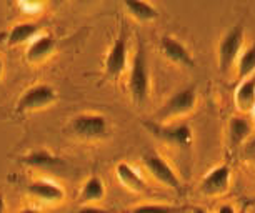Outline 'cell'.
<instances>
[{"instance_id":"obj_17","label":"cell","mask_w":255,"mask_h":213,"mask_svg":"<svg viewBox=\"0 0 255 213\" xmlns=\"http://www.w3.org/2000/svg\"><path fill=\"white\" fill-rule=\"evenodd\" d=\"M105 195H107V188H105V182L102 180V177L90 175L82 183L79 198L84 205H97L99 202L104 200Z\"/></svg>"},{"instance_id":"obj_9","label":"cell","mask_w":255,"mask_h":213,"mask_svg":"<svg viewBox=\"0 0 255 213\" xmlns=\"http://www.w3.org/2000/svg\"><path fill=\"white\" fill-rule=\"evenodd\" d=\"M158 50L168 62H172L174 65L184 67V69H194L195 59L187 48L184 42H180L179 38L172 35H163L158 42Z\"/></svg>"},{"instance_id":"obj_24","label":"cell","mask_w":255,"mask_h":213,"mask_svg":"<svg viewBox=\"0 0 255 213\" xmlns=\"http://www.w3.org/2000/svg\"><path fill=\"white\" fill-rule=\"evenodd\" d=\"M217 213H237V210L232 205H229V203H224V205L217 208Z\"/></svg>"},{"instance_id":"obj_18","label":"cell","mask_w":255,"mask_h":213,"mask_svg":"<svg viewBox=\"0 0 255 213\" xmlns=\"http://www.w3.org/2000/svg\"><path fill=\"white\" fill-rule=\"evenodd\" d=\"M252 133V123L245 117H232L227 125V137L230 148L240 147Z\"/></svg>"},{"instance_id":"obj_21","label":"cell","mask_w":255,"mask_h":213,"mask_svg":"<svg viewBox=\"0 0 255 213\" xmlns=\"http://www.w3.org/2000/svg\"><path fill=\"white\" fill-rule=\"evenodd\" d=\"M180 208L174 205H163V203H143L133 207L130 213H179Z\"/></svg>"},{"instance_id":"obj_27","label":"cell","mask_w":255,"mask_h":213,"mask_svg":"<svg viewBox=\"0 0 255 213\" xmlns=\"http://www.w3.org/2000/svg\"><path fill=\"white\" fill-rule=\"evenodd\" d=\"M3 70H5V64H3V59L0 57V79L3 77Z\"/></svg>"},{"instance_id":"obj_4","label":"cell","mask_w":255,"mask_h":213,"mask_svg":"<svg viewBox=\"0 0 255 213\" xmlns=\"http://www.w3.org/2000/svg\"><path fill=\"white\" fill-rule=\"evenodd\" d=\"M143 127H145L153 137L160 140V142L170 145V147H175V148H182V150L189 148L192 142H194L192 128L187 123H182V122L157 123V122H153V120H145Z\"/></svg>"},{"instance_id":"obj_11","label":"cell","mask_w":255,"mask_h":213,"mask_svg":"<svg viewBox=\"0 0 255 213\" xmlns=\"http://www.w3.org/2000/svg\"><path fill=\"white\" fill-rule=\"evenodd\" d=\"M57 50V40L52 33H40L27 45L25 60L30 65H40L50 59Z\"/></svg>"},{"instance_id":"obj_28","label":"cell","mask_w":255,"mask_h":213,"mask_svg":"<svg viewBox=\"0 0 255 213\" xmlns=\"http://www.w3.org/2000/svg\"><path fill=\"white\" fill-rule=\"evenodd\" d=\"M192 213H207L204 208H200V207H194L192 208Z\"/></svg>"},{"instance_id":"obj_13","label":"cell","mask_w":255,"mask_h":213,"mask_svg":"<svg viewBox=\"0 0 255 213\" xmlns=\"http://www.w3.org/2000/svg\"><path fill=\"white\" fill-rule=\"evenodd\" d=\"M20 162L23 165L37 168V170H45V172H55L62 170L65 167V162L60 157H57L55 153H52L47 148H37L32 152L25 153L20 158Z\"/></svg>"},{"instance_id":"obj_3","label":"cell","mask_w":255,"mask_h":213,"mask_svg":"<svg viewBox=\"0 0 255 213\" xmlns=\"http://www.w3.org/2000/svg\"><path fill=\"white\" fill-rule=\"evenodd\" d=\"M109 120L102 113H79L67 125V132L82 140H102L109 135Z\"/></svg>"},{"instance_id":"obj_22","label":"cell","mask_w":255,"mask_h":213,"mask_svg":"<svg viewBox=\"0 0 255 213\" xmlns=\"http://www.w3.org/2000/svg\"><path fill=\"white\" fill-rule=\"evenodd\" d=\"M17 7H20L25 13H38L45 7V2H35V0L27 2V0H23V2H17Z\"/></svg>"},{"instance_id":"obj_8","label":"cell","mask_w":255,"mask_h":213,"mask_svg":"<svg viewBox=\"0 0 255 213\" xmlns=\"http://www.w3.org/2000/svg\"><path fill=\"white\" fill-rule=\"evenodd\" d=\"M142 163H143V168L148 172V175L157 183H160L162 187H167V188H170V190H180L182 188V182L179 175L175 173L170 163L163 157H160L158 153L155 152L143 153Z\"/></svg>"},{"instance_id":"obj_23","label":"cell","mask_w":255,"mask_h":213,"mask_svg":"<svg viewBox=\"0 0 255 213\" xmlns=\"http://www.w3.org/2000/svg\"><path fill=\"white\" fill-rule=\"evenodd\" d=\"M77 213H110V212L99 205H82L79 210H77Z\"/></svg>"},{"instance_id":"obj_20","label":"cell","mask_w":255,"mask_h":213,"mask_svg":"<svg viewBox=\"0 0 255 213\" xmlns=\"http://www.w3.org/2000/svg\"><path fill=\"white\" fill-rule=\"evenodd\" d=\"M237 79L245 80L255 74V43L249 45L237 59Z\"/></svg>"},{"instance_id":"obj_19","label":"cell","mask_w":255,"mask_h":213,"mask_svg":"<svg viewBox=\"0 0 255 213\" xmlns=\"http://www.w3.org/2000/svg\"><path fill=\"white\" fill-rule=\"evenodd\" d=\"M124 8L135 22L140 23H148L157 20L158 12L157 8L148 2H142V0H128L124 3Z\"/></svg>"},{"instance_id":"obj_6","label":"cell","mask_w":255,"mask_h":213,"mask_svg":"<svg viewBox=\"0 0 255 213\" xmlns=\"http://www.w3.org/2000/svg\"><path fill=\"white\" fill-rule=\"evenodd\" d=\"M57 90L50 84H35L23 92L17 102L18 113H30L44 110L57 102Z\"/></svg>"},{"instance_id":"obj_1","label":"cell","mask_w":255,"mask_h":213,"mask_svg":"<svg viewBox=\"0 0 255 213\" xmlns=\"http://www.w3.org/2000/svg\"><path fill=\"white\" fill-rule=\"evenodd\" d=\"M127 89L132 102L137 105H143L150 95V70H148L147 52L143 45L137 47L135 55L132 59L130 69H128Z\"/></svg>"},{"instance_id":"obj_10","label":"cell","mask_w":255,"mask_h":213,"mask_svg":"<svg viewBox=\"0 0 255 213\" xmlns=\"http://www.w3.org/2000/svg\"><path fill=\"white\" fill-rule=\"evenodd\" d=\"M230 178H232V172H230L229 165H219L207 173L199 183V192L205 197H220L229 190Z\"/></svg>"},{"instance_id":"obj_12","label":"cell","mask_w":255,"mask_h":213,"mask_svg":"<svg viewBox=\"0 0 255 213\" xmlns=\"http://www.w3.org/2000/svg\"><path fill=\"white\" fill-rule=\"evenodd\" d=\"M27 193L32 198L44 202V203H60L65 200V190L59 183L47 180V178H38L27 185Z\"/></svg>"},{"instance_id":"obj_16","label":"cell","mask_w":255,"mask_h":213,"mask_svg":"<svg viewBox=\"0 0 255 213\" xmlns=\"http://www.w3.org/2000/svg\"><path fill=\"white\" fill-rule=\"evenodd\" d=\"M234 104L239 112L252 113L255 108V75L245 80H240L234 94Z\"/></svg>"},{"instance_id":"obj_5","label":"cell","mask_w":255,"mask_h":213,"mask_svg":"<svg viewBox=\"0 0 255 213\" xmlns=\"http://www.w3.org/2000/svg\"><path fill=\"white\" fill-rule=\"evenodd\" d=\"M244 38H245V32L240 23L230 27L222 35V38H220L217 45V67L220 74L227 75L232 70L234 64L237 62L240 52H242Z\"/></svg>"},{"instance_id":"obj_15","label":"cell","mask_w":255,"mask_h":213,"mask_svg":"<svg viewBox=\"0 0 255 213\" xmlns=\"http://www.w3.org/2000/svg\"><path fill=\"white\" fill-rule=\"evenodd\" d=\"M115 175H117V180L122 183L127 190H130L133 193H143L147 190V183L143 180L142 173L138 172L135 167H132L130 163L119 162L117 165H115Z\"/></svg>"},{"instance_id":"obj_7","label":"cell","mask_w":255,"mask_h":213,"mask_svg":"<svg viewBox=\"0 0 255 213\" xmlns=\"http://www.w3.org/2000/svg\"><path fill=\"white\" fill-rule=\"evenodd\" d=\"M128 67V35L127 30L122 28L119 37L110 45L107 55H105L104 70L105 77L110 80H117L124 75Z\"/></svg>"},{"instance_id":"obj_2","label":"cell","mask_w":255,"mask_h":213,"mask_svg":"<svg viewBox=\"0 0 255 213\" xmlns=\"http://www.w3.org/2000/svg\"><path fill=\"white\" fill-rule=\"evenodd\" d=\"M195 106H197V89L195 87H184V89L177 90L174 95L168 97L165 104L157 110V113L150 120L157 123L179 122L180 118H184L189 113L194 112Z\"/></svg>"},{"instance_id":"obj_29","label":"cell","mask_w":255,"mask_h":213,"mask_svg":"<svg viewBox=\"0 0 255 213\" xmlns=\"http://www.w3.org/2000/svg\"><path fill=\"white\" fill-rule=\"evenodd\" d=\"M252 123L255 125V108H254V112H252Z\"/></svg>"},{"instance_id":"obj_26","label":"cell","mask_w":255,"mask_h":213,"mask_svg":"<svg viewBox=\"0 0 255 213\" xmlns=\"http://www.w3.org/2000/svg\"><path fill=\"white\" fill-rule=\"evenodd\" d=\"M5 198H3V195H2V193H0V213H3V212H5Z\"/></svg>"},{"instance_id":"obj_14","label":"cell","mask_w":255,"mask_h":213,"mask_svg":"<svg viewBox=\"0 0 255 213\" xmlns=\"http://www.w3.org/2000/svg\"><path fill=\"white\" fill-rule=\"evenodd\" d=\"M42 33V27L38 25L37 22H17L15 25H12L8 28L7 35H5V42L7 45L10 47H17V45H23V43H30L33 38L38 37Z\"/></svg>"},{"instance_id":"obj_25","label":"cell","mask_w":255,"mask_h":213,"mask_svg":"<svg viewBox=\"0 0 255 213\" xmlns=\"http://www.w3.org/2000/svg\"><path fill=\"white\" fill-rule=\"evenodd\" d=\"M18 213H40V212H38V210H37V208L27 207V208H22V210H20V212H18Z\"/></svg>"}]
</instances>
